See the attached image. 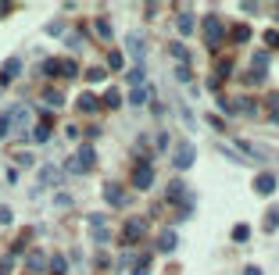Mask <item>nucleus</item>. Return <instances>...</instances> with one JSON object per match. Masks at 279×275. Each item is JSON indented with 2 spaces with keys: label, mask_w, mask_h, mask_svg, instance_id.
<instances>
[{
  "label": "nucleus",
  "mask_w": 279,
  "mask_h": 275,
  "mask_svg": "<svg viewBox=\"0 0 279 275\" xmlns=\"http://www.w3.org/2000/svg\"><path fill=\"white\" fill-rule=\"evenodd\" d=\"M93 164H97V150H93L90 143H83V147L68 157V164H65V168H68V172H75V175H83V172H90Z\"/></svg>",
  "instance_id": "nucleus-1"
},
{
  "label": "nucleus",
  "mask_w": 279,
  "mask_h": 275,
  "mask_svg": "<svg viewBox=\"0 0 279 275\" xmlns=\"http://www.w3.org/2000/svg\"><path fill=\"white\" fill-rule=\"evenodd\" d=\"M200 29H204V43L208 47H219V43L226 39V25H222L219 14H208V18L200 22Z\"/></svg>",
  "instance_id": "nucleus-2"
},
{
  "label": "nucleus",
  "mask_w": 279,
  "mask_h": 275,
  "mask_svg": "<svg viewBox=\"0 0 279 275\" xmlns=\"http://www.w3.org/2000/svg\"><path fill=\"white\" fill-rule=\"evenodd\" d=\"M43 72L46 75H65V79H72V75H75V61L72 57H54V61H46V65H43Z\"/></svg>",
  "instance_id": "nucleus-3"
},
{
  "label": "nucleus",
  "mask_w": 279,
  "mask_h": 275,
  "mask_svg": "<svg viewBox=\"0 0 279 275\" xmlns=\"http://www.w3.org/2000/svg\"><path fill=\"white\" fill-rule=\"evenodd\" d=\"M197 161V150H193V143H179L176 147V154H172V164L179 168V172H186V168H190Z\"/></svg>",
  "instance_id": "nucleus-4"
},
{
  "label": "nucleus",
  "mask_w": 279,
  "mask_h": 275,
  "mask_svg": "<svg viewBox=\"0 0 279 275\" xmlns=\"http://www.w3.org/2000/svg\"><path fill=\"white\" fill-rule=\"evenodd\" d=\"M133 186H136V190H150V186H154V164H150V161L136 164V172H133Z\"/></svg>",
  "instance_id": "nucleus-5"
},
{
  "label": "nucleus",
  "mask_w": 279,
  "mask_h": 275,
  "mask_svg": "<svg viewBox=\"0 0 279 275\" xmlns=\"http://www.w3.org/2000/svg\"><path fill=\"white\" fill-rule=\"evenodd\" d=\"M143 233H147V222L143 218H129L126 229H122V243H129V247H133V243H140Z\"/></svg>",
  "instance_id": "nucleus-6"
},
{
  "label": "nucleus",
  "mask_w": 279,
  "mask_h": 275,
  "mask_svg": "<svg viewBox=\"0 0 279 275\" xmlns=\"http://www.w3.org/2000/svg\"><path fill=\"white\" fill-rule=\"evenodd\" d=\"M254 193H261V196H272V193H276V175H272V172H261V175H254Z\"/></svg>",
  "instance_id": "nucleus-7"
},
{
  "label": "nucleus",
  "mask_w": 279,
  "mask_h": 275,
  "mask_svg": "<svg viewBox=\"0 0 279 275\" xmlns=\"http://www.w3.org/2000/svg\"><path fill=\"white\" fill-rule=\"evenodd\" d=\"M46 265H50V257H46L43 250H29L25 254V268L29 272H46Z\"/></svg>",
  "instance_id": "nucleus-8"
},
{
  "label": "nucleus",
  "mask_w": 279,
  "mask_h": 275,
  "mask_svg": "<svg viewBox=\"0 0 279 275\" xmlns=\"http://www.w3.org/2000/svg\"><path fill=\"white\" fill-rule=\"evenodd\" d=\"M104 200L115 204V207H122V204H126V190H122L118 182H104Z\"/></svg>",
  "instance_id": "nucleus-9"
},
{
  "label": "nucleus",
  "mask_w": 279,
  "mask_h": 275,
  "mask_svg": "<svg viewBox=\"0 0 279 275\" xmlns=\"http://www.w3.org/2000/svg\"><path fill=\"white\" fill-rule=\"evenodd\" d=\"M18 72H22V61H18V57H11V61H4V72H0V86H7V82H14V79H18Z\"/></svg>",
  "instance_id": "nucleus-10"
},
{
  "label": "nucleus",
  "mask_w": 279,
  "mask_h": 275,
  "mask_svg": "<svg viewBox=\"0 0 279 275\" xmlns=\"http://www.w3.org/2000/svg\"><path fill=\"white\" fill-rule=\"evenodd\" d=\"M57 179H61V168H57V164H43V168H40V190H43V186H54Z\"/></svg>",
  "instance_id": "nucleus-11"
},
{
  "label": "nucleus",
  "mask_w": 279,
  "mask_h": 275,
  "mask_svg": "<svg viewBox=\"0 0 279 275\" xmlns=\"http://www.w3.org/2000/svg\"><path fill=\"white\" fill-rule=\"evenodd\" d=\"M232 111H240V115H247V118H254V115H258V104H254L251 97H236V100H232Z\"/></svg>",
  "instance_id": "nucleus-12"
},
{
  "label": "nucleus",
  "mask_w": 279,
  "mask_h": 275,
  "mask_svg": "<svg viewBox=\"0 0 279 275\" xmlns=\"http://www.w3.org/2000/svg\"><path fill=\"white\" fill-rule=\"evenodd\" d=\"M126 47H129V54H133V57L140 61V65H143V50H147V43H143V39H140V36L133 33V36L126 39Z\"/></svg>",
  "instance_id": "nucleus-13"
},
{
  "label": "nucleus",
  "mask_w": 279,
  "mask_h": 275,
  "mask_svg": "<svg viewBox=\"0 0 279 275\" xmlns=\"http://www.w3.org/2000/svg\"><path fill=\"white\" fill-rule=\"evenodd\" d=\"M79 111H83V115H97V111H100V100L93 97V93H83V97H79Z\"/></svg>",
  "instance_id": "nucleus-14"
},
{
  "label": "nucleus",
  "mask_w": 279,
  "mask_h": 275,
  "mask_svg": "<svg viewBox=\"0 0 279 275\" xmlns=\"http://www.w3.org/2000/svg\"><path fill=\"white\" fill-rule=\"evenodd\" d=\"M150 100V86L143 82V86H133V93H129V104H136V108H140V104H147Z\"/></svg>",
  "instance_id": "nucleus-15"
},
{
  "label": "nucleus",
  "mask_w": 279,
  "mask_h": 275,
  "mask_svg": "<svg viewBox=\"0 0 279 275\" xmlns=\"http://www.w3.org/2000/svg\"><path fill=\"white\" fill-rule=\"evenodd\" d=\"M176 233H172V229H165V233H161V239H158V250H165V254H172L176 250Z\"/></svg>",
  "instance_id": "nucleus-16"
},
{
  "label": "nucleus",
  "mask_w": 279,
  "mask_h": 275,
  "mask_svg": "<svg viewBox=\"0 0 279 275\" xmlns=\"http://www.w3.org/2000/svg\"><path fill=\"white\" fill-rule=\"evenodd\" d=\"M100 108H111V111L122 108V93H118V89H107V93L100 97Z\"/></svg>",
  "instance_id": "nucleus-17"
},
{
  "label": "nucleus",
  "mask_w": 279,
  "mask_h": 275,
  "mask_svg": "<svg viewBox=\"0 0 279 275\" xmlns=\"http://www.w3.org/2000/svg\"><path fill=\"white\" fill-rule=\"evenodd\" d=\"M261 229H265V233H276V229H279V207H269V215H265V222H261Z\"/></svg>",
  "instance_id": "nucleus-18"
},
{
  "label": "nucleus",
  "mask_w": 279,
  "mask_h": 275,
  "mask_svg": "<svg viewBox=\"0 0 279 275\" xmlns=\"http://www.w3.org/2000/svg\"><path fill=\"white\" fill-rule=\"evenodd\" d=\"M254 75H265V65H269V50H254Z\"/></svg>",
  "instance_id": "nucleus-19"
},
{
  "label": "nucleus",
  "mask_w": 279,
  "mask_h": 275,
  "mask_svg": "<svg viewBox=\"0 0 279 275\" xmlns=\"http://www.w3.org/2000/svg\"><path fill=\"white\" fill-rule=\"evenodd\" d=\"M229 36H232V43H247V39H251V29H247V25H232Z\"/></svg>",
  "instance_id": "nucleus-20"
},
{
  "label": "nucleus",
  "mask_w": 279,
  "mask_h": 275,
  "mask_svg": "<svg viewBox=\"0 0 279 275\" xmlns=\"http://www.w3.org/2000/svg\"><path fill=\"white\" fill-rule=\"evenodd\" d=\"M33 136H36L40 143H43V140H50V121L40 118V121H36V129H33Z\"/></svg>",
  "instance_id": "nucleus-21"
},
{
  "label": "nucleus",
  "mask_w": 279,
  "mask_h": 275,
  "mask_svg": "<svg viewBox=\"0 0 279 275\" xmlns=\"http://www.w3.org/2000/svg\"><path fill=\"white\" fill-rule=\"evenodd\" d=\"M168 54H172V57L179 61V65H186V61H190V54H186L183 43H168Z\"/></svg>",
  "instance_id": "nucleus-22"
},
{
  "label": "nucleus",
  "mask_w": 279,
  "mask_h": 275,
  "mask_svg": "<svg viewBox=\"0 0 279 275\" xmlns=\"http://www.w3.org/2000/svg\"><path fill=\"white\" fill-rule=\"evenodd\" d=\"M46 268H50L54 275H65V272H68V265H65V257H61V254H54V257H50V265H46Z\"/></svg>",
  "instance_id": "nucleus-23"
},
{
  "label": "nucleus",
  "mask_w": 279,
  "mask_h": 275,
  "mask_svg": "<svg viewBox=\"0 0 279 275\" xmlns=\"http://www.w3.org/2000/svg\"><path fill=\"white\" fill-rule=\"evenodd\" d=\"M232 239L247 243V239H251V225H232Z\"/></svg>",
  "instance_id": "nucleus-24"
},
{
  "label": "nucleus",
  "mask_w": 279,
  "mask_h": 275,
  "mask_svg": "<svg viewBox=\"0 0 279 275\" xmlns=\"http://www.w3.org/2000/svg\"><path fill=\"white\" fill-rule=\"evenodd\" d=\"M43 104H50V108H61V104H65V97H61L57 89H46V93H43Z\"/></svg>",
  "instance_id": "nucleus-25"
},
{
  "label": "nucleus",
  "mask_w": 279,
  "mask_h": 275,
  "mask_svg": "<svg viewBox=\"0 0 279 275\" xmlns=\"http://www.w3.org/2000/svg\"><path fill=\"white\" fill-rule=\"evenodd\" d=\"M93 29H97L104 39H111V22H107V18H97V22H93Z\"/></svg>",
  "instance_id": "nucleus-26"
},
{
  "label": "nucleus",
  "mask_w": 279,
  "mask_h": 275,
  "mask_svg": "<svg viewBox=\"0 0 279 275\" xmlns=\"http://www.w3.org/2000/svg\"><path fill=\"white\" fill-rule=\"evenodd\" d=\"M143 79H147V72H143V65H136V68L129 72V82H133V86H143Z\"/></svg>",
  "instance_id": "nucleus-27"
},
{
  "label": "nucleus",
  "mask_w": 279,
  "mask_h": 275,
  "mask_svg": "<svg viewBox=\"0 0 279 275\" xmlns=\"http://www.w3.org/2000/svg\"><path fill=\"white\" fill-rule=\"evenodd\" d=\"M176 79H179V82H193V72H190V65H179V68H176Z\"/></svg>",
  "instance_id": "nucleus-28"
},
{
  "label": "nucleus",
  "mask_w": 279,
  "mask_h": 275,
  "mask_svg": "<svg viewBox=\"0 0 279 275\" xmlns=\"http://www.w3.org/2000/svg\"><path fill=\"white\" fill-rule=\"evenodd\" d=\"M11 136V115H0V140Z\"/></svg>",
  "instance_id": "nucleus-29"
},
{
  "label": "nucleus",
  "mask_w": 279,
  "mask_h": 275,
  "mask_svg": "<svg viewBox=\"0 0 279 275\" xmlns=\"http://www.w3.org/2000/svg\"><path fill=\"white\" fill-rule=\"evenodd\" d=\"M179 33H193V18L190 14H179Z\"/></svg>",
  "instance_id": "nucleus-30"
},
{
  "label": "nucleus",
  "mask_w": 279,
  "mask_h": 275,
  "mask_svg": "<svg viewBox=\"0 0 279 275\" xmlns=\"http://www.w3.org/2000/svg\"><path fill=\"white\" fill-rule=\"evenodd\" d=\"M229 72H232V61H219V65H215V75H219V79L229 75Z\"/></svg>",
  "instance_id": "nucleus-31"
},
{
  "label": "nucleus",
  "mask_w": 279,
  "mask_h": 275,
  "mask_svg": "<svg viewBox=\"0 0 279 275\" xmlns=\"http://www.w3.org/2000/svg\"><path fill=\"white\" fill-rule=\"evenodd\" d=\"M147 265H150V261H147V257H140V261H136V268H133L129 275H147V272H150Z\"/></svg>",
  "instance_id": "nucleus-32"
},
{
  "label": "nucleus",
  "mask_w": 279,
  "mask_h": 275,
  "mask_svg": "<svg viewBox=\"0 0 279 275\" xmlns=\"http://www.w3.org/2000/svg\"><path fill=\"white\" fill-rule=\"evenodd\" d=\"M14 161L25 164V168H33V164H36V157H33V154H25V150H22V154H14Z\"/></svg>",
  "instance_id": "nucleus-33"
},
{
  "label": "nucleus",
  "mask_w": 279,
  "mask_h": 275,
  "mask_svg": "<svg viewBox=\"0 0 279 275\" xmlns=\"http://www.w3.org/2000/svg\"><path fill=\"white\" fill-rule=\"evenodd\" d=\"M265 43H269V47H279V29H269V33H265Z\"/></svg>",
  "instance_id": "nucleus-34"
},
{
  "label": "nucleus",
  "mask_w": 279,
  "mask_h": 275,
  "mask_svg": "<svg viewBox=\"0 0 279 275\" xmlns=\"http://www.w3.org/2000/svg\"><path fill=\"white\" fill-rule=\"evenodd\" d=\"M68 47L79 50V47H83V36H79V33H68Z\"/></svg>",
  "instance_id": "nucleus-35"
},
{
  "label": "nucleus",
  "mask_w": 279,
  "mask_h": 275,
  "mask_svg": "<svg viewBox=\"0 0 279 275\" xmlns=\"http://www.w3.org/2000/svg\"><path fill=\"white\" fill-rule=\"evenodd\" d=\"M86 75H90V82H100V79H104V68H90Z\"/></svg>",
  "instance_id": "nucleus-36"
},
{
  "label": "nucleus",
  "mask_w": 279,
  "mask_h": 275,
  "mask_svg": "<svg viewBox=\"0 0 279 275\" xmlns=\"http://www.w3.org/2000/svg\"><path fill=\"white\" fill-rule=\"evenodd\" d=\"M7 222H11V207L0 204V225H7Z\"/></svg>",
  "instance_id": "nucleus-37"
},
{
  "label": "nucleus",
  "mask_w": 279,
  "mask_h": 275,
  "mask_svg": "<svg viewBox=\"0 0 279 275\" xmlns=\"http://www.w3.org/2000/svg\"><path fill=\"white\" fill-rule=\"evenodd\" d=\"M107 65H111V68H122V54H118V50H111V61H107Z\"/></svg>",
  "instance_id": "nucleus-38"
},
{
  "label": "nucleus",
  "mask_w": 279,
  "mask_h": 275,
  "mask_svg": "<svg viewBox=\"0 0 279 275\" xmlns=\"http://www.w3.org/2000/svg\"><path fill=\"white\" fill-rule=\"evenodd\" d=\"M243 275H261V268H254V265H251V268H243Z\"/></svg>",
  "instance_id": "nucleus-39"
},
{
  "label": "nucleus",
  "mask_w": 279,
  "mask_h": 275,
  "mask_svg": "<svg viewBox=\"0 0 279 275\" xmlns=\"http://www.w3.org/2000/svg\"><path fill=\"white\" fill-rule=\"evenodd\" d=\"M11 11V4H0V14H7Z\"/></svg>",
  "instance_id": "nucleus-40"
}]
</instances>
